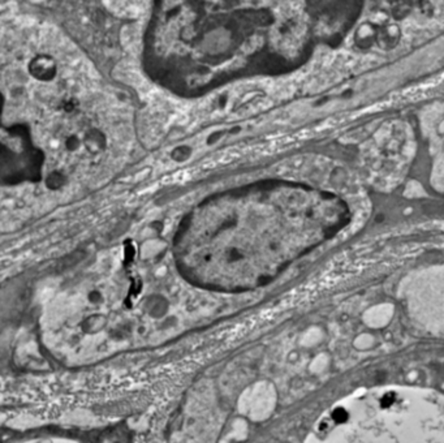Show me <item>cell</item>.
I'll return each instance as SVG.
<instances>
[{"label": "cell", "mask_w": 444, "mask_h": 443, "mask_svg": "<svg viewBox=\"0 0 444 443\" xmlns=\"http://www.w3.org/2000/svg\"><path fill=\"white\" fill-rule=\"evenodd\" d=\"M9 79L11 71L0 73V185L38 182L46 174L54 182L59 177L51 165L64 179L61 155L80 143L72 133V100L61 98L30 108L32 98L20 100L25 83Z\"/></svg>", "instance_id": "cell-1"}, {"label": "cell", "mask_w": 444, "mask_h": 443, "mask_svg": "<svg viewBox=\"0 0 444 443\" xmlns=\"http://www.w3.org/2000/svg\"><path fill=\"white\" fill-rule=\"evenodd\" d=\"M395 399H396V395H395L394 393L384 394V397L380 399V407L390 408L391 405L395 403Z\"/></svg>", "instance_id": "cell-2"}]
</instances>
